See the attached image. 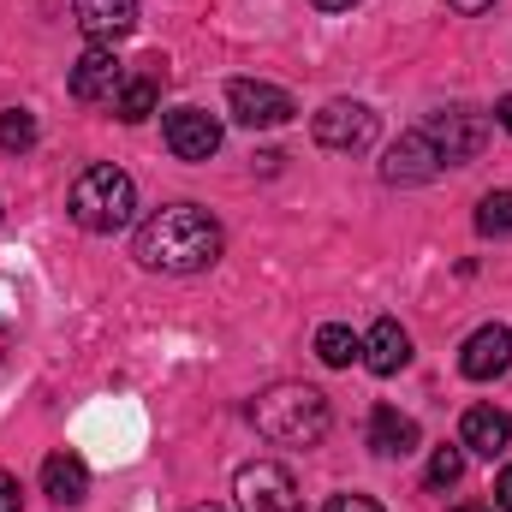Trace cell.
<instances>
[{"label":"cell","instance_id":"4316f807","mask_svg":"<svg viewBox=\"0 0 512 512\" xmlns=\"http://www.w3.org/2000/svg\"><path fill=\"white\" fill-rule=\"evenodd\" d=\"M310 6H322V12H352L358 0H310Z\"/></svg>","mask_w":512,"mask_h":512},{"label":"cell","instance_id":"277c9868","mask_svg":"<svg viewBox=\"0 0 512 512\" xmlns=\"http://www.w3.org/2000/svg\"><path fill=\"white\" fill-rule=\"evenodd\" d=\"M233 495H239V512H304L298 507V483H292V471L274 465V459H251V465H239Z\"/></svg>","mask_w":512,"mask_h":512},{"label":"cell","instance_id":"6da1fadb","mask_svg":"<svg viewBox=\"0 0 512 512\" xmlns=\"http://www.w3.org/2000/svg\"><path fill=\"white\" fill-rule=\"evenodd\" d=\"M221 221L197 203H167L137 227V262L155 274H203L221 256Z\"/></svg>","mask_w":512,"mask_h":512},{"label":"cell","instance_id":"ba28073f","mask_svg":"<svg viewBox=\"0 0 512 512\" xmlns=\"http://www.w3.org/2000/svg\"><path fill=\"white\" fill-rule=\"evenodd\" d=\"M441 167H447V161H441V149L429 143V131L417 126V131H399V143L387 149L382 179H387V185H429Z\"/></svg>","mask_w":512,"mask_h":512},{"label":"cell","instance_id":"e0dca14e","mask_svg":"<svg viewBox=\"0 0 512 512\" xmlns=\"http://www.w3.org/2000/svg\"><path fill=\"white\" fill-rule=\"evenodd\" d=\"M417 423L405 417V411H393V405H376L370 411V447L382 453V459H405V453H417Z\"/></svg>","mask_w":512,"mask_h":512},{"label":"cell","instance_id":"2e32d148","mask_svg":"<svg viewBox=\"0 0 512 512\" xmlns=\"http://www.w3.org/2000/svg\"><path fill=\"white\" fill-rule=\"evenodd\" d=\"M364 364H370L376 376H399V370L411 364V334H405L393 316H382V322L364 334Z\"/></svg>","mask_w":512,"mask_h":512},{"label":"cell","instance_id":"8992f818","mask_svg":"<svg viewBox=\"0 0 512 512\" xmlns=\"http://www.w3.org/2000/svg\"><path fill=\"white\" fill-rule=\"evenodd\" d=\"M227 108H233L239 126H251V131H274L298 114V102L280 84H262V78H233L227 84Z\"/></svg>","mask_w":512,"mask_h":512},{"label":"cell","instance_id":"f1b7e54d","mask_svg":"<svg viewBox=\"0 0 512 512\" xmlns=\"http://www.w3.org/2000/svg\"><path fill=\"white\" fill-rule=\"evenodd\" d=\"M453 512H489V507H453Z\"/></svg>","mask_w":512,"mask_h":512},{"label":"cell","instance_id":"9a60e30c","mask_svg":"<svg viewBox=\"0 0 512 512\" xmlns=\"http://www.w3.org/2000/svg\"><path fill=\"white\" fill-rule=\"evenodd\" d=\"M155 66H161V60H143V72H126V84L114 90V114H120L126 126L149 120L155 102H161V78H167V72H155Z\"/></svg>","mask_w":512,"mask_h":512},{"label":"cell","instance_id":"d6986e66","mask_svg":"<svg viewBox=\"0 0 512 512\" xmlns=\"http://www.w3.org/2000/svg\"><path fill=\"white\" fill-rule=\"evenodd\" d=\"M0 149H6V155H24V149H36V114H24V108H6V114H0Z\"/></svg>","mask_w":512,"mask_h":512},{"label":"cell","instance_id":"ffe728a7","mask_svg":"<svg viewBox=\"0 0 512 512\" xmlns=\"http://www.w3.org/2000/svg\"><path fill=\"white\" fill-rule=\"evenodd\" d=\"M477 233H489V239L512 233V191H489V197L477 203Z\"/></svg>","mask_w":512,"mask_h":512},{"label":"cell","instance_id":"30bf717a","mask_svg":"<svg viewBox=\"0 0 512 512\" xmlns=\"http://www.w3.org/2000/svg\"><path fill=\"white\" fill-rule=\"evenodd\" d=\"M507 364H512V328H501V322L477 328V334L459 346V370H465L471 382H495V376H507Z\"/></svg>","mask_w":512,"mask_h":512},{"label":"cell","instance_id":"484cf974","mask_svg":"<svg viewBox=\"0 0 512 512\" xmlns=\"http://www.w3.org/2000/svg\"><path fill=\"white\" fill-rule=\"evenodd\" d=\"M495 126L512 131V96H501V102H495Z\"/></svg>","mask_w":512,"mask_h":512},{"label":"cell","instance_id":"52a82bcc","mask_svg":"<svg viewBox=\"0 0 512 512\" xmlns=\"http://www.w3.org/2000/svg\"><path fill=\"white\" fill-rule=\"evenodd\" d=\"M429 143L441 149V161L447 167H465V161H477L483 155V143H489V126L477 120V114H465V108H441V114H429Z\"/></svg>","mask_w":512,"mask_h":512},{"label":"cell","instance_id":"4fadbf2b","mask_svg":"<svg viewBox=\"0 0 512 512\" xmlns=\"http://www.w3.org/2000/svg\"><path fill=\"white\" fill-rule=\"evenodd\" d=\"M72 12H78V30L102 48L131 36V24H137V0H72Z\"/></svg>","mask_w":512,"mask_h":512},{"label":"cell","instance_id":"3957f363","mask_svg":"<svg viewBox=\"0 0 512 512\" xmlns=\"http://www.w3.org/2000/svg\"><path fill=\"white\" fill-rule=\"evenodd\" d=\"M131 215H137V185H131V173H120L114 161L78 173V185H72V221H78L84 233H120V227H131Z\"/></svg>","mask_w":512,"mask_h":512},{"label":"cell","instance_id":"9c48e42d","mask_svg":"<svg viewBox=\"0 0 512 512\" xmlns=\"http://www.w3.org/2000/svg\"><path fill=\"white\" fill-rule=\"evenodd\" d=\"M161 137H167V149H173L179 161H209V155L221 149V120L203 114V108H173L167 126H161Z\"/></svg>","mask_w":512,"mask_h":512},{"label":"cell","instance_id":"7a4b0ae2","mask_svg":"<svg viewBox=\"0 0 512 512\" xmlns=\"http://www.w3.org/2000/svg\"><path fill=\"white\" fill-rule=\"evenodd\" d=\"M251 423H256V435L274 441V447H322L334 411H328V393L322 387L280 382V387H268V393H256Z\"/></svg>","mask_w":512,"mask_h":512},{"label":"cell","instance_id":"83f0119b","mask_svg":"<svg viewBox=\"0 0 512 512\" xmlns=\"http://www.w3.org/2000/svg\"><path fill=\"white\" fill-rule=\"evenodd\" d=\"M197 512H227V507H215V501H209V507H197Z\"/></svg>","mask_w":512,"mask_h":512},{"label":"cell","instance_id":"5bb4252c","mask_svg":"<svg viewBox=\"0 0 512 512\" xmlns=\"http://www.w3.org/2000/svg\"><path fill=\"white\" fill-rule=\"evenodd\" d=\"M42 495H48L54 507H78V501L90 495L84 459H78V453H48V459H42Z\"/></svg>","mask_w":512,"mask_h":512},{"label":"cell","instance_id":"7c38bea8","mask_svg":"<svg viewBox=\"0 0 512 512\" xmlns=\"http://www.w3.org/2000/svg\"><path fill=\"white\" fill-rule=\"evenodd\" d=\"M512 441V417L507 411H495V405H471L465 411V423H459V447L465 453H477V459H501Z\"/></svg>","mask_w":512,"mask_h":512},{"label":"cell","instance_id":"d4e9b609","mask_svg":"<svg viewBox=\"0 0 512 512\" xmlns=\"http://www.w3.org/2000/svg\"><path fill=\"white\" fill-rule=\"evenodd\" d=\"M447 6H453V12H471V18H477V12H489L495 0H447Z\"/></svg>","mask_w":512,"mask_h":512},{"label":"cell","instance_id":"8fae6325","mask_svg":"<svg viewBox=\"0 0 512 512\" xmlns=\"http://www.w3.org/2000/svg\"><path fill=\"white\" fill-rule=\"evenodd\" d=\"M126 84V66L114 60V48H84V60L72 66V96L78 102H114V90Z\"/></svg>","mask_w":512,"mask_h":512},{"label":"cell","instance_id":"cb8c5ba5","mask_svg":"<svg viewBox=\"0 0 512 512\" xmlns=\"http://www.w3.org/2000/svg\"><path fill=\"white\" fill-rule=\"evenodd\" d=\"M495 507H501V512H512V465L501 471V483H495Z\"/></svg>","mask_w":512,"mask_h":512},{"label":"cell","instance_id":"5b68a950","mask_svg":"<svg viewBox=\"0 0 512 512\" xmlns=\"http://www.w3.org/2000/svg\"><path fill=\"white\" fill-rule=\"evenodd\" d=\"M310 131H316V143L334 149V155H364V149L376 143V108H370V102H328V108L310 120Z\"/></svg>","mask_w":512,"mask_h":512},{"label":"cell","instance_id":"44dd1931","mask_svg":"<svg viewBox=\"0 0 512 512\" xmlns=\"http://www.w3.org/2000/svg\"><path fill=\"white\" fill-rule=\"evenodd\" d=\"M465 477V447H435L429 459V489H453Z\"/></svg>","mask_w":512,"mask_h":512},{"label":"cell","instance_id":"603a6c76","mask_svg":"<svg viewBox=\"0 0 512 512\" xmlns=\"http://www.w3.org/2000/svg\"><path fill=\"white\" fill-rule=\"evenodd\" d=\"M18 501H24V495H18V477L0 471V512H18Z\"/></svg>","mask_w":512,"mask_h":512},{"label":"cell","instance_id":"ac0fdd59","mask_svg":"<svg viewBox=\"0 0 512 512\" xmlns=\"http://www.w3.org/2000/svg\"><path fill=\"white\" fill-rule=\"evenodd\" d=\"M316 358H322L328 370H346L352 358H364V340H358L352 328H340V322H328V328H316Z\"/></svg>","mask_w":512,"mask_h":512},{"label":"cell","instance_id":"7402d4cb","mask_svg":"<svg viewBox=\"0 0 512 512\" xmlns=\"http://www.w3.org/2000/svg\"><path fill=\"white\" fill-rule=\"evenodd\" d=\"M322 512H382V501H370V495H334Z\"/></svg>","mask_w":512,"mask_h":512}]
</instances>
